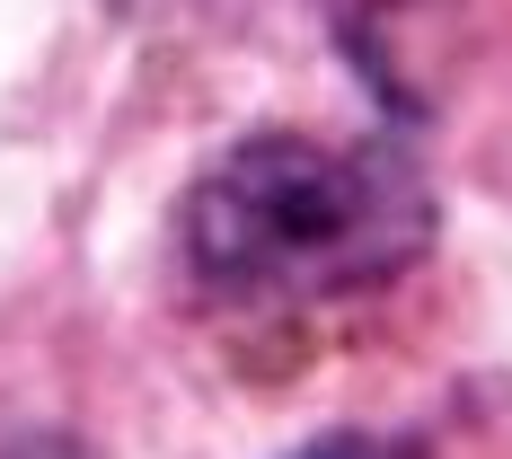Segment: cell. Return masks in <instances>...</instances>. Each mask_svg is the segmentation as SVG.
Returning <instances> with one entry per match:
<instances>
[{
	"instance_id": "cell-2",
	"label": "cell",
	"mask_w": 512,
	"mask_h": 459,
	"mask_svg": "<svg viewBox=\"0 0 512 459\" xmlns=\"http://www.w3.org/2000/svg\"><path fill=\"white\" fill-rule=\"evenodd\" d=\"M292 459H415L407 442H380V433H327V442H309Z\"/></svg>"
},
{
	"instance_id": "cell-1",
	"label": "cell",
	"mask_w": 512,
	"mask_h": 459,
	"mask_svg": "<svg viewBox=\"0 0 512 459\" xmlns=\"http://www.w3.org/2000/svg\"><path fill=\"white\" fill-rule=\"evenodd\" d=\"M433 239V195L380 142L256 133L186 204V256L230 301H336L389 283Z\"/></svg>"
},
{
	"instance_id": "cell-3",
	"label": "cell",
	"mask_w": 512,
	"mask_h": 459,
	"mask_svg": "<svg viewBox=\"0 0 512 459\" xmlns=\"http://www.w3.org/2000/svg\"><path fill=\"white\" fill-rule=\"evenodd\" d=\"M0 459H98V451L71 433H27V442H0Z\"/></svg>"
}]
</instances>
